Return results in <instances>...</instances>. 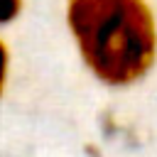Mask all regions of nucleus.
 Here are the masks:
<instances>
[{
    "label": "nucleus",
    "instance_id": "nucleus-1",
    "mask_svg": "<svg viewBox=\"0 0 157 157\" xmlns=\"http://www.w3.org/2000/svg\"><path fill=\"white\" fill-rule=\"evenodd\" d=\"M66 29L88 74L108 88L140 83L157 64L150 0H66Z\"/></svg>",
    "mask_w": 157,
    "mask_h": 157
},
{
    "label": "nucleus",
    "instance_id": "nucleus-2",
    "mask_svg": "<svg viewBox=\"0 0 157 157\" xmlns=\"http://www.w3.org/2000/svg\"><path fill=\"white\" fill-rule=\"evenodd\" d=\"M25 10V0H0V27L12 25Z\"/></svg>",
    "mask_w": 157,
    "mask_h": 157
},
{
    "label": "nucleus",
    "instance_id": "nucleus-3",
    "mask_svg": "<svg viewBox=\"0 0 157 157\" xmlns=\"http://www.w3.org/2000/svg\"><path fill=\"white\" fill-rule=\"evenodd\" d=\"M7 78H10V47L0 37V98L7 88Z\"/></svg>",
    "mask_w": 157,
    "mask_h": 157
}]
</instances>
